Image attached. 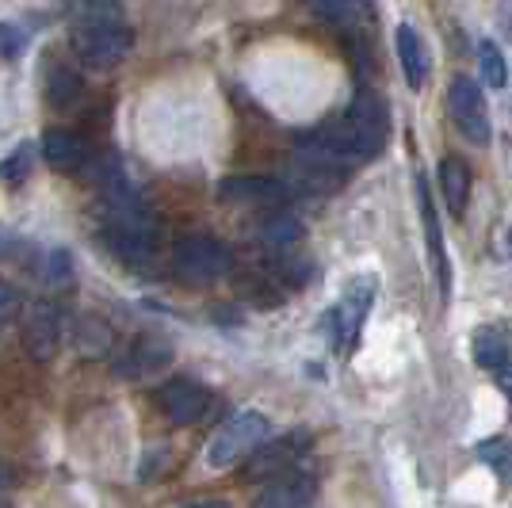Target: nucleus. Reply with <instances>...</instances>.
<instances>
[{"label": "nucleus", "mask_w": 512, "mask_h": 508, "mask_svg": "<svg viewBox=\"0 0 512 508\" xmlns=\"http://www.w3.org/2000/svg\"><path fill=\"white\" fill-rule=\"evenodd\" d=\"M69 46L88 69H115L130 54L134 31L127 27V20H88V16H81L69 31Z\"/></svg>", "instance_id": "nucleus-1"}, {"label": "nucleus", "mask_w": 512, "mask_h": 508, "mask_svg": "<svg viewBox=\"0 0 512 508\" xmlns=\"http://www.w3.org/2000/svg\"><path fill=\"white\" fill-rule=\"evenodd\" d=\"M272 432V421L260 413V409H241L230 421L222 424L207 444V466L211 470H226V466H237L241 459H249L256 447L268 440Z\"/></svg>", "instance_id": "nucleus-2"}, {"label": "nucleus", "mask_w": 512, "mask_h": 508, "mask_svg": "<svg viewBox=\"0 0 512 508\" xmlns=\"http://www.w3.org/2000/svg\"><path fill=\"white\" fill-rule=\"evenodd\" d=\"M172 268L184 283H195V287H207V283H218L234 268V256L230 249L211 237V233H192L184 241H176L172 249Z\"/></svg>", "instance_id": "nucleus-3"}, {"label": "nucleus", "mask_w": 512, "mask_h": 508, "mask_svg": "<svg viewBox=\"0 0 512 508\" xmlns=\"http://www.w3.org/2000/svg\"><path fill=\"white\" fill-rule=\"evenodd\" d=\"M448 107L455 127L467 142H474V146L490 142V107H486V96H482L478 81H470L467 73H455L448 85Z\"/></svg>", "instance_id": "nucleus-4"}, {"label": "nucleus", "mask_w": 512, "mask_h": 508, "mask_svg": "<svg viewBox=\"0 0 512 508\" xmlns=\"http://www.w3.org/2000/svg\"><path fill=\"white\" fill-rule=\"evenodd\" d=\"M65 340V314L54 298H35L31 310H27V321H23V344L27 352L39 363H50L58 356Z\"/></svg>", "instance_id": "nucleus-5"}, {"label": "nucleus", "mask_w": 512, "mask_h": 508, "mask_svg": "<svg viewBox=\"0 0 512 508\" xmlns=\"http://www.w3.org/2000/svg\"><path fill=\"white\" fill-rule=\"evenodd\" d=\"M306 451H310V436H306V432H287V436H279V440H264V444L249 455L245 474H249V478H260V482H264V478H279V474L295 470Z\"/></svg>", "instance_id": "nucleus-6"}, {"label": "nucleus", "mask_w": 512, "mask_h": 508, "mask_svg": "<svg viewBox=\"0 0 512 508\" xmlns=\"http://www.w3.org/2000/svg\"><path fill=\"white\" fill-rule=\"evenodd\" d=\"M157 405H161V413H165L172 424H195V421H203L207 409H211V390H207L203 382L180 375V379H169L157 390Z\"/></svg>", "instance_id": "nucleus-7"}, {"label": "nucleus", "mask_w": 512, "mask_h": 508, "mask_svg": "<svg viewBox=\"0 0 512 508\" xmlns=\"http://www.w3.org/2000/svg\"><path fill=\"white\" fill-rule=\"evenodd\" d=\"M371 302H375V279L360 276L356 283H348L341 306L333 310V325H337V348H341V352H352V348H356L363 321H367V314H371Z\"/></svg>", "instance_id": "nucleus-8"}, {"label": "nucleus", "mask_w": 512, "mask_h": 508, "mask_svg": "<svg viewBox=\"0 0 512 508\" xmlns=\"http://www.w3.org/2000/svg\"><path fill=\"white\" fill-rule=\"evenodd\" d=\"M314 497H318V482L306 470H287L264 486L253 508H310Z\"/></svg>", "instance_id": "nucleus-9"}, {"label": "nucleus", "mask_w": 512, "mask_h": 508, "mask_svg": "<svg viewBox=\"0 0 512 508\" xmlns=\"http://www.w3.org/2000/svg\"><path fill=\"white\" fill-rule=\"evenodd\" d=\"M218 195L226 203H264V207H276L291 199V184H283L276 176H226L218 184Z\"/></svg>", "instance_id": "nucleus-10"}, {"label": "nucleus", "mask_w": 512, "mask_h": 508, "mask_svg": "<svg viewBox=\"0 0 512 508\" xmlns=\"http://www.w3.org/2000/svg\"><path fill=\"white\" fill-rule=\"evenodd\" d=\"M417 203H421V226H425V245H428V260H432V272H436L440 291H448L451 287V264H448V253H444L440 214H436V203H432V191H428L425 176H417Z\"/></svg>", "instance_id": "nucleus-11"}, {"label": "nucleus", "mask_w": 512, "mask_h": 508, "mask_svg": "<svg viewBox=\"0 0 512 508\" xmlns=\"http://www.w3.org/2000/svg\"><path fill=\"white\" fill-rule=\"evenodd\" d=\"M39 149H43L46 165L54 172H65V176H73V172H81L88 165V142L77 130L50 127L43 134V146Z\"/></svg>", "instance_id": "nucleus-12"}, {"label": "nucleus", "mask_w": 512, "mask_h": 508, "mask_svg": "<svg viewBox=\"0 0 512 508\" xmlns=\"http://www.w3.org/2000/svg\"><path fill=\"white\" fill-rule=\"evenodd\" d=\"M169 360H172L169 340L138 337L127 352L119 356V363H115V375H119V379H146V375H153V371H161Z\"/></svg>", "instance_id": "nucleus-13"}, {"label": "nucleus", "mask_w": 512, "mask_h": 508, "mask_svg": "<svg viewBox=\"0 0 512 508\" xmlns=\"http://www.w3.org/2000/svg\"><path fill=\"white\" fill-rule=\"evenodd\" d=\"M470 352H474V363L482 371H509L512 367V333L505 325H478L474 329V340H470Z\"/></svg>", "instance_id": "nucleus-14"}, {"label": "nucleus", "mask_w": 512, "mask_h": 508, "mask_svg": "<svg viewBox=\"0 0 512 508\" xmlns=\"http://www.w3.org/2000/svg\"><path fill=\"white\" fill-rule=\"evenodd\" d=\"M394 46H398V58H402V73H406L409 88H425L428 81V50H425V39H421V31L413 27V23H398V31H394Z\"/></svg>", "instance_id": "nucleus-15"}, {"label": "nucleus", "mask_w": 512, "mask_h": 508, "mask_svg": "<svg viewBox=\"0 0 512 508\" xmlns=\"http://www.w3.org/2000/svg\"><path fill=\"white\" fill-rule=\"evenodd\" d=\"M46 104L54 107V111H69V107L81 100V92H85V81L69 69V65H46Z\"/></svg>", "instance_id": "nucleus-16"}, {"label": "nucleus", "mask_w": 512, "mask_h": 508, "mask_svg": "<svg viewBox=\"0 0 512 508\" xmlns=\"http://www.w3.org/2000/svg\"><path fill=\"white\" fill-rule=\"evenodd\" d=\"M440 191H444V203L455 218L467 214V199H470V169L459 161V157H444L440 161Z\"/></svg>", "instance_id": "nucleus-17"}, {"label": "nucleus", "mask_w": 512, "mask_h": 508, "mask_svg": "<svg viewBox=\"0 0 512 508\" xmlns=\"http://www.w3.org/2000/svg\"><path fill=\"white\" fill-rule=\"evenodd\" d=\"M299 241H302V222L295 218V214L279 211L260 226V245H264V249H272V253H279V256L291 253Z\"/></svg>", "instance_id": "nucleus-18"}, {"label": "nucleus", "mask_w": 512, "mask_h": 508, "mask_svg": "<svg viewBox=\"0 0 512 508\" xmlns=\"http://www.w3.org/2000/svg\"><path fill=\"white\" fill-rule=\"evenodd\" d=\"M31 169H35V146L23 142V146H16L0 161V180H4L8 188H20L23 180H31Z\"/></svg>", "instance_id": "nucleus-19"}, {"label": "nucleus", "mask_w": 512, "mask_h": 508, "mask_svg": "<svg viewBox=\"0 0 512 508\" xmlns=\"http://www.w3.org/2000/svg\"><path fill=\"white\" fill-rule=\"evenodd\" d=\"M478 65H482V77H486V85L490 88L509 85V65H505V54H501V46L497 43H490V39L478 43Z\"/></svg>", "instance_id": "nucleus-20"}, {"label": "nucleus", "mask_w": 512, "mask_h": 508, "mask_svg": "<svg viewBox=\"0 0 512 508\" xmlns=\"http://www.w3.org/2000/svg\"><path fill=\"white\" fill-rule=\"evenodd\" d=\"M77 344L85 356H104L111 348V329L100 318H81L77 321Z\"/></svg>", "instance_id": "nucleus-21"}, {"label": "nucleus", "mask_w": 512, "mask_h": 508, "mask_svg": "<svg viewBox=\"0 0 512 508\" xmlns=\"http://www.w3.org/2000/svg\"><path fill=\"white\" fill-rule=\"evenodd\" d=\"M46 283L50 287H69L73 283V256L65 249H50V256H46Z\"/></svg>", "instance_id": "nucleus-22"}, {"label": "nucleus", "mask_w": 512, "mask_h": 508, "mask_svg": "<svg viewBox=\"0 0 512 508\" xmlns=\"http://www.w3.org/2000/svg\"><path fill=\"white\" fill-rule=\"evenodd\" d=\"M20 314H23V295L12 287V283H4V279H0V329H4V325H12Z\"/></svg>", "instance_id": "nucleus-23"}, {"label": "nucleus", "mask_w": 512, "mask_h": 508, "mask_svg": "<svg viewBox=\"0 0 512 508\" xmlns=\"http://www.w3.org/2000/svg\"><path fill=\"white\" fill-rule=\"evenodd\" d=\"M478 455L486 463H493V470H512V451L505 440H486V444L478 447Z\"/></svg>", "instance_id": "nucleus-24"}, {"label": "nucleus", "mask_w": 512, "mask_h": 508, "mask_svg": "<svg viewBox=\"0 0 512 508\" xmlns=\"http://www.w3.org/2000/svg\"><path fill=\"white\" fill-rule=\"evenodd\" d=\"M88 20H123V4L119 0H81Z\"/></svg>", "instance_id": "nucleus-25"}, {"label": "nucleus", "mask_w": 512, "mask_h": 508, "mask_svg": "<svg viewBox=\"0 0 512 508\" xmlns=\"http://www.w3.org/2000/svg\"><path fill=\"white\" fill-rule=\"evenodd\" d=\"M20 50H23V31L12 27V23H0V58L12 62V58H20Z\"/></svg>", "instance_id": "nucleus-26"}, {"label": "nucleus", "mask_w": 512, "mask_h": 508, "mask_svg": "<svg viewBox=\"0 0 512 508\" xmlns=\"http://www.w3.org/2000/svg\"><path fill=\"white\" fill-rule=\"evenodd\" d=\"M20 253H23L20 237H16V233H8V230H0V264H12Z\"/></svg>", "instance_id": "nucleus-27"}, {"label": "nucleus", "mask_w": 512, "mask_h": 508, "mask_svg": "<svg viewBox=\"0 0 512 508\" xmlns=\"http://www.w3.org/2000/svg\"><path fill=\"white\" fill-rule=\"evenodd\" d=\"M497 386H501V394H505V398H509V405H512V367L497 375Z\"/></svg>", "instance_id": "nucleus-28"}, {"label": "nucleus", "mask_w": 512, "mask_h": 508, "mask_svg": "<svg viewBox=\"0 0 512 508\" xmlns=\"http://www.w3.org/2000/svg\"><path fill=\"white\" fill-rule=\"evenodd\" d=\"M184 508H230L226 501H195V505H184Z\"/></svg>", "instance_id": "nucleus-29"}, {"label": "nucleus", "mask_w": 512, "mask_h": 508, "mask_svg": "<svg viewBox=\"0 0 512 508\" xmlns=\"http://www.w3.org/2000/svg\"><path fill=\"white\" fill-rule=\"evenodd\" d=\"M4 478H8V470H4V466H0V482H4Z\"/></svg>", "instance_id": "nucleus-30"}, {"label": "nucleus", "mask_w": 512, "mask_h": 508, "mask_svg": "<svg viewBox=\"0 0 512 508\" xmlns=\"http://www.w3.org/2000/svg\"><path fill=\"white\" fill-rule=\"evenodd\" d=\"M360 4H371V0H360Z\"/></svg>", "instance_id": "nucleus-31"}]
</instances>
